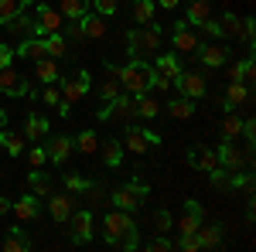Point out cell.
<instances>
[{
	"mask_svg": "<svg viewBox=\"0 0 256 252\" xmlns=\"http://www.w3.org/2000/svg\"><path fill=\"white\" fill-rule=\"evenodd\" d=\"M130 232H137V225H134L130 212L116 208V212H110L106 218H102V239H106V246H120Z\"/></svg>",
	"mask_w": 256,
	"mask_h": 252,
	"instance_id": "cell-3",
	"label": "cell"
},
{
	"mask_svg": "<svg viewBox=\"0 0 256 252\" xmlns=\"http://www.w3.org/2000/svg\"><path fill=\"white\" fill-rule=\"evenodd\" d=\"M0 147H4L10 157H20L24 154V136H18V133H10V130L0 126Z\"/></svg>",
	"mask_w": 256,
	"mask_h": 252,
	"instance_id": "cell-31",
	"label": "cell"
},
{
	"mask_svg": "<svg viewBox=\"0 0 256 252\" xmlns=\"http://www.w3.org/2000/svg\"><path fill=\"white\" fill-rule=\"evenodd\" d=\"M216 154H218V167H226V171H242V164H246V154L239 150L232 140H226Z\"/></svg>",
	"mask_w": 256,
	"mask_h": 252,
	"instance_id": "cell-13",
	"label": "cell"
},
{
	"mask_svg": "<svg viewBox=\"0 0 256 252\" xmlns=\"http://www.w3.org/2000/svg\"><path fill=\"white\" fill-rule=\"evenodd\" d=\"M168 116L171 119H192L195 116V99H184V96H178L168 102Z\"/></svg>",
	"mask_w": 256,
	"mask_h": 252,
	"instance_id": "cell-23",
	"label": "cell"
},
{
	"mask_svg": "<svg viewBox=\"0 0 256 252\" xmlns=\"http://www.w3.org/2000/svg\"><path fill=\"white\" fill-rule=\"evenodd\" d=\"M250 96H253V89H250L246 82H229V85H226V96H222V109H226V113H236V106L250 102Z\"/></svg>",
	"mask_w": 256,
	"mask_h": 252,
	"instance_id": "cell-11",
	"label": "cell"
},
{
	"mask_svg": "<svg viewBox=\"0 0 256 252\" xmlns=\"http://www.w3.org/2000/svg\"><path fill=\"white\" fill-rule=\"evenodd\" d=\"M147 249H150V252H168V249H174V242H171V239H164V235H158V239H150V242H147Z\"/></svg>",
	"mask_w": 256,
	"mask_h": 252,
	"instance_id": "cell-50",
	"label": "cell"
},
{
	"mask_svg": "<svg viewBox=\"0 0 256 252\" xmlns=\"http://www.w3.org/2000/svg\"><path fill=\"white\" fill-rule=\"evenodd\" d=\"M188 164L208 174V171H216V167H218V154L212 150V147H192V150H188Z\"/></svg>",
	"mask_w": 256,
	"mask_h": 252,
	"instance_id": "cell-15",
	"label": "cell"
},
{
	"mask_svg": "<svg viewBox=\"0 0 256 252\" xmlns=\"http://www.w3.org/2000/svg\"><path fill=\"white\" fill-rule=\"evenodd\" d=\"M48 215L55 222H68V215H72V194H48Z\"/></svg>",
	"mask_w": 256,
	"mask_h": 252,
	"instance_id": "cell-19",
	"label": "cell"
},
{
	"mask_svg": "<svg viewBox=\"0 0 256 252\" xmlns=\"http://www.w3.org/2000/svg\"><path fill=\"white\" fill-rule=\"evenodd\" d=\"M34 78L44 82V85H48V82H58V65H55V58L44 55V58L34 61Z\"/></svg>",
	"mask_w": 256,
	"mask_h": 252,
	"instance_id": "cell-25",
	"label": "cell"
},
{
	"mask_svg": "<svg viewBox=\"0 0 256 252\" xmlns=\"http://www.w3.org/2000/svg\"><path fill=\"white\" fill-rule=\"evenodd\" d=\"M28 188H31V194H34V198H48V194H52V181L41 174V167H34V171H31V177H28Z\"/></svg>",
	"mask_w": 256,
	"mask_h": 252,
	"instance_id": "cell-30",
	"label": "cell"
},
{
	"mask_svg": "<svg viewBox=\"0 0 256 252\" xmlns=\"http://www.w3.org/2000/svg\"><path fill=\"white\" fill-rule=\"evenodd\" d=\"M171 41H174V48H178V51H184V55H192L198 44H202V41L195 38V31H192V27H178Z\"/></svg>",
	"mask_w": 256,
	"mask_h": 252,
	"instance_id": "cell-26",
	"label": "cell"
},
{
	"mask_svg": "<svg viewBox=\"0 0 256 252\" xmlns=\"http://www.w3.org/2000/svg\"><path fill=\"white\" fill-rule=\"evenodd\" d=\"M14 58H28V61H38V58H44V41L31 34V38L24 41V44H18Z\"/></svg>",
	"mask_w": 256,
	"mask_h": 252,
	"instance_id": "cell-22",
	"label": "cell"
},
{
	"mask_svg": "<svg viewBox=\"0 0 256 252\" xmlns=\"http://www.w3.org/2000/svg\"><path fill=\"white\" fill-rule=\"evenodd\" d=\"M65 38H72V41H86V34H82V24L79 20H72V27H68V34Z\"/></svg>",
	"mask_w": 256,
	"mask_h": 252,
	"instance_id": "cell-56",
	"label": "cell"
},
{
	"mask_svg": "<svg viewBox=\"0 0 256 252\" xmlns=\"http://www.w3.org/2000/svg\"><path fill=\"white\" fill-rule=\"evenodd\" d=\"M208 10H212V7H208V0H192V7L184 10V20L198 27V24H205V20H208Z\"/></svg>",
	"mask_w": 256,
	"mask_h": 252,
	"instance_id": "cell-33",
	"label": "cell"
},
{
	"mask_svg": "<svg viewBox=\"0 0 256 252\" xmlns=\"http://www.w3.org/2000/svg\"><path fill=\"white\" fill-rule=\"evenodd\" d=\"M158 113H160V102H158V99H150L147 92L137 96V116L140 119H158Z\"/></svg>",
	"mask_w": 256,
	"mask_h": 252,
	"instance_id": "cell-35",
	"label": "cell"
},
{
	"mask_svg": "<svg viewBox=\"0 0 256 252\" xmlns=\"http://www.w3.org/2000/svg\"><path fill=\"white\" fill-rule=\"evenodd\" d=\"M7 65H14V48L10 44H0V68H7Z\"/></svg>",
	"mask_w": 256,
	"mask_h": 252,
	"instance_id": "cell-54",
	"label": "cell"
},
{
	"mask_svg": "<svg viewBox=\"0 0 256 252\" xmlns=\"http://www.w3.org/2000/svg\"><path fill=\"white\" fill-rule=\"evenodd\" d=\"M28 160H31V167H41V164L48 160V154H44V143L31 147V150H28Z\"/></svg>",
	"mask_w": 256,
	"mask_h": 252,
	"instance_id": "cell-49",
	"label": "cell"
},
{
	"mask_svg": "<svg viewBox=\"0 0 256 252\" xmlns=\"http://www.w3.org/2000/svg\"><path fill=\"white\" fill-rule=\"evenodd\" d=\"M31 249V239L20 232V229H7V239H4V252H24Z\"/></svg>",
	"mask_w": 256,
	"mask_h": 252,
	"instance_id": "cell-29",
	"label": "cell"
},
{
	"mask_svg": "<svg viewBox=\"0 0 256 252\" xmlns=\"http://www.w3.org/2000/svg\"><path fill=\"white\" fill-rule=\"evenodd\" d=\"M158 48H160V27H158V24H147V27H140V31H130V34H126V55H130V61L154 58Z\"/></svg>",
	"mask_w": 256,
	"mask_h": 252,
	"instance_id": "cell-1",
	"label": "cell"
},
{
	"mask_svg": "<svg viewBox=\"0 0 256 252\" xmlns=\"http://www.w3.org/2000/svg\"><path fill=\"white\" fill-rule=\"evenodd\" d=\"M239 133H242V119H239L236 113H229V116L222 119V136H226V140H236Z\"/></svg>",
	"mask_w": 256,
	"mask_h": 252,
	"instance_id": "cell-41",
	"label": "cell"
},
{
	"mask_svg": "<svg viewBox=\"0 0 256 252\" xmlns=\"http://www.w3.org/2000/svg\"><path fill=\"white\" fill-rule=\"evenodd\" d=\"M130 116H137V96H126V92H120L113 102H106L99 109V119H130Z\"/></svg>",
	"mask_w": 256,
	"mask_h": 252,
	"instance_id": "cell-6",
	"label": "cell"
},
{
	"mask_svg": "<svg viewBox=\"0 0 256 252\" xmlns=\"http://www.w3.org/2000/svg\"><path fill=\"white\" fill-rule=\"evenodd\" d=\"M58 14H62V17H68V20H79L82 14H89V0H62Z\"/></svg>",
	"mask_w": 256,
	"mask_h": 252,
	"instance_id": "cell-34",
	"label": "cell"
},
{
	"mask_svg": "<svg viewBox=\"0 0 256 252\" xmlns=\"http://www.w3.org/2000/svg\"><path fill=\"white\" fill-rule=\"evenodd\" d=\"M120 92H123V85H120V78H116V65H110V78L99 85V99L102 102H113Z\"/></svg>",
	"mask_w": 256,
	"mask_h": 252,
	"instance_id": "cell-27",
	"label": "cell"
},
{
	"mask_svg": "<svg viewBox=\"0 0 256 252\" xmlns=\"http://www.w3.org/2000/svg\"><path fill=\"white\" fill-rule=\"evenodd\" d=\"M198 242H202V249H216L218 242H222V225H198Z\"/></svg>",
	"mask_w": 256,
	"mask_h": 252,
	"instance_id": "cell-28",
	"label": "cell"
},
{
	"mask_svg": "<svg viewBox=\"0 0 256 252\" xmlns=\"http://www.w3.org/2000/svg\"><path fill=\"white\" fill-rule=\"evenodd\" d=\"M147 191H150V188H147L140 177H134L126 188H116V191L110 194V205H116V208H123V212H137L140 201L147 198Z\"/></svg>",
	"mask_w": 256,
	"mask_h": 252,
	"instance_id": "cell-4",
	"label": "cell"
},
{
	"mask_svg": "<svg viewBox=\"0 0 256 252\" xmlns=\"http://www.w3.org/2000/svg\"><path fill=\"white\" fill-rule=\"evenodd\" d=\"M79 24H82V34L86 38H102L106 34V17H99V14H82Z\"/></svg>",
	"mask_w": 256,
	"mask_h": 252,
	"instance_id": "cell-24",
	"label": "cell"
},
{
	"mask_svg": "<svg viewBox=\"0 0 256 252\" xmlns=\"http://www.w3.org/2000/svg\"><path fill=\"white\" fill-rule=\"evenodd\" d=\"M229 82H246V85H253V58L229 65Z\"/></svg>",
	"mask_w": 256,
	"mask_h": 252,
	"instance_id": "cell-32",
	"label": "cell"
},
{
	"mask_svg": "<svg viewBox=\"0 0 256 252\" xmlns=\"http://www.w3.org/2000/svg\"><path fill=\"white\" fill-rule=\"evenodd\" d=\"M171 85H174V89H178L184 99H202V96H208V82H205V75H202V72H181V75L171 78Z\"/></svg>",
	"mask_w": 256,
	"mask_h": 252,
	"instance_id": "cell-5",
	"label": "cell"
},
{
	"mask_svg": "<svg viewBox=\"0 0 256 252\" xmlns=\"http://www.w3.org/2000/svg\"><path fill=\"white\" fill-rule=\"evenodd\" d=\"M92 10H96L99 17H113L120 10V0H92Z\"/></svg>",
	"mask_w": 256,
	"mask_h": 252,
	"instance_id": "cell-44",
	"label": "cell"
},
{
	"mask_svg": "<svg viewBox=\"0 0 256 252\" xmlns=\"http://www.w3.org/2000/svg\"><path fill=\"white\" fill-rule=\"evenodd\" d=\"M10 212V198H4V194H0V215H7Z\"/></svg>",
	"mask_w": 256,
	"mask_h": 252,
	"instance_id": "cell-58",
	"label": "cell"
},
{
	"mask_svg": "<svg viewBox=\"0 0 256 252\" xmlns=\"http://www.w3.org/2000/svg\"><path fill=\"white\" fill-rule=\"evenodd\" d=\"M198 27H202V31H205V34H212V38H226V34H222V27H218V20H205V24H198Z\"/></svg>",
	"mask_w": 256,
	"mask_h": 252,
	"instance_id": "cell-52",
	"label": "cell"
},
{
	"mask_svg": "<svg viewBox=\"0 0 256 252\" xmlns=\"http://www.w3.org/2000/svg\"><path fill=\"white\" fill-rule=\"evenodd\" d=\"M24 140H31V143H44L48 140V119L41 113H28L24 116Z\"/></svg>",
	"mask_w": 256,
	"mask_h": 252,
	"instance_id": "cell-14",
	"label": "cell"
},
{
	"mask_svg": "<svg viewBox=\"0 0 256 252\" xmlns=\"http://www.w3.org/2000/svg\"><path fill=\"white\" fill-rule=\"evenodd\" d=\"M174 246H178V249H184V252H198V249H202L198 235H181V239H178Z\"/></svg>",
	"mask_w": 256,
	"mask_h": 252,
	"instance_id": "cell-48",
	"label": "cell"
},
{
	"mask_svg": "<svg viewBox=\"0 0 256 252\" xmlns=\"http://www.w3.org/2000/svg\"><path fill=\"white\" fill-rule=\"evenodd\" d=\"M253 38H256V24H253V17H246L242 20V41L253 44Z\"/></svg>",
	"mask_w": 256,
	"mask_h": 252,
	"instance_id": "cell-53",
	"label": "cell"
},
{
	"mask_svg": "<svg viewBox=\"0 0 256 252\" xmlns=\"http://www.w3.org/2000/svg\"><path fill=\"white\" fill-rule=\"evenodd\" d=\"M198 65H208V68H222L229 61V48L226 44H198L195 48Z\"/></svg>",
	"mask_w": 256,
	"mask_h": 252,
	"instance_id": "cell-9",
	"label": "cell"
},
{
	"mask_svg": "<svg viewBox=\"0 0 256 252\" xmlns=\"http://www.w3.org/2000/svg\"><path fill=\"white\" fill-rule=\"evenodd\" d=\"M76 150H82V154H96V150H99L96 130H82V133L76 136Z\"/></svg>",
	"mask_w": 256,
	"mask_h": 252,
	"instance_id": "cell-39",
	"label": "cell"
},
{
	"mask_svg": "<svg viewBox=\"0 0 256 252\" xmlns=\"http://www.w3.org/2000/svg\"><path fill=\"white\" fill-rule=\"evenodd\" d=\"M99 154H102V164L106 167H120L123 164V143L120 140H102L99 143Z\"/></svg>",
	"mask_w": 256,
	"mask_h": 252,
	"instance_id": "cell-20",
	"label": "cell"
},
{
	"mask_svg": "<svg viewBox=\"0 0 256 252\" xmlns=\"http://www.w3.org/2000/svg\"><path fill=\"white\" fill-rule=\"evenodd\" d=\"M158 3H160V7H168V10H174V7L181 3V0H158Z\"/></svg>",
	"mask_w": 256,
	"mask_h": 252,
	"instance_id": "cell-59",
	"label": "cell"
},
{
	"mask_svg": "<svg viewBox=\"0 0 256 252\" xmlns=\"http://www.w3.org/2000/svg\"><path fill=\"white\" fill-rule=\"evenodd\" d=\"M68 113H72V102H65V99H62V102H58V116L65 119V116H68Z\"/></svg>",
	"mask_w": 256,
	"mask_h": 252,
	"instance_id": "cell-57",
	"label": "cell"
},
{
	"mask_svg": "<svg viewBox=\"0 0 256 252\" xmlns=\"http://www.w3.org/2000/svg\"><path fill=\"white\" fill-rule=\"evenodd\" d=\"M10 212L18 215L20 222H34V218H41V201L34 194H24L18 201H10Z\"/></svg>",
	"mask_w": 256,
	"mask_h": 252,
	"instance_id": "cell-16",
	"label": "cell"
},
{
	"mask_svg": "<svg viewBox=\"0 0 256 252\" xmlns=\"http://www.w3.org/2000/svg\"><path fill=\"white\" fill-rule=\"evenodd\" d=\"M239 136H246V143H253V140H256V123H253V119H242V133H239Z\"/></svg>",
	"mask_w": 256,
	"mask_h": 252,
	"instance_id": "cell-55",
	"label": "cell"
},
{
	"mask_svg": "<svg viewBox=\"0 0 256 252\" xmlns=\"http://www.w3.org/2000/svg\"><path fill=\"white\" fill-rule=\"evenodd\" d=\"M4 123H7V113H4V109H0V126H4Z\"/></svg>",
	"mask_w": 256,
	"mask_h": 252,
	"instance_id": "cell-60",
	"label": "cell"
},
{
	"mask_svg": "<svg viewBox=\"0 0 256 252\" xmlns=\"http://www.w3.org/2000/svg\"><path fill=\"white\" fill-rule=\"evenodd\" d=\"M202 218H205L202 205H198V201H184V215H181V222H178L181 235H195L198 225H202Z\"/></svg>",
	"mask_w": 256,
	"mask_h": 252,
	"instance_id": "cell-17",
	"label": "cell"
},
{
	"mask_svg": "<svg viewBox=\"0 0 256 252\" xmlns=\"http://www.w3.org/2000/svg\"><path fill=\"white\" fill-rule=\"evenodd\" d=\"M89 89H92V75H89V72H79L76 78H65V85H62V99H65V102H79Z\"/></svg>",
	"mask_w": 256,
	"mask_h": 252,
	"instance_id": "cell-10",
	"label": "cell"
},
{
	"mask_svg": "<svg viewBox=\"0 0 256 252\" xmlns=\"http://www.w3.org/2000/svg\"><path fill=\"white\" fill-rule=\"evenodd\" d=\"M18 78L20 75L10 68V65H7V68H0V92H4V96H10V89L18 85Z\"/></svg>",
	"mask_w": 256,
	"mask_h": 252,
	"instance_id": "cell-43",
	"label": "cell"
},
{
	"mask_svg": "<svg viewBox=\"0 0 256 252\" xmlns=\"http://www.w3.org/2000/svg\"><path fill=\"white\" fill-rule=\"evenodd\" d=\"M218 27H222V34H226V38H239V41H242V20H239L236 14H222Z\"/></svg>",
	"mask_w": 256,
	"mask_h": 252,
	"instance_id": "cell-38",
	"label": "cell"
},
{
	"mask_svg": "<svg viewBox=\"0 0 256 252\" xmlns=\"http://www.w3.org/2000/svg\"><path fill=\"white\" fill-rule=\"evenodd\" d=\"M72 147H76V143H72L68 136H52V140L44 143V154H48L52 164H65L68 154H72Z\"/></svg>",
	"mask_w": 256,
	"mask_h": 252,
	"instance_id": "cell-18",
	"label": "cell"
},
{
	"mask_svg": "<svg viewBox=\"0 0 256 252\" xmlns=\"http://www.w3.org/2000/svg\"><path fill=\"white\" fill-rule=\"evenodd\" d=\"M154 68H158L160 75H168V78L181 75V61H178V55H158V61H154Z\"/></svg>",
	"mask_w": 256,
	"mask_h": 252,
	"instance_id": "cell-36",
	"label": "cell"
},
{
	"mask_svg": "<svg viewBox=\"0 0 256 252\" xmlns=\"http://www.w3.org/2000/svg\"><path fill=\"white\" fill-rule=\"evenodd\" d=\"M154 0H134V17L140 20V24H154Z\"/></svg>",
	"mask_w": 256,
	"mask_h": 252,
	"instance_id": "cell-40",
	"label": "cell"
},
{
	"mask_svg": "<svg viewBox=\"0 0 256 252\" xmlns=\"http://www.w3.org/2000/svg\"><path fill=\"white\" fill-rule=\"evenodd\" d=\"M147 75H150V65H147V61H130L126 68H116L120 85H123V92H130V96H144V92H150Z\"/></svg>",
	"mask_w": 256,
	"mask_h": 252,
	"instance_id": "cell-2",
	"label": "cell"
},
{
	"mask_svg": "<svg viewBox=\"0 0 256 252\" xmlns=\"http://www.w3.org/2000/svg\"><path fill=\"white\" fill-rule=\"evenodd\" d=\"M41 41H44V55H48V58H62V55L68 51V38H65L62 31H52V34H44Z\"/></svg>",
	"mask_w": 256,
	"mask_h": 252,
	"instance_id": "cell-21",
	"label": "cell"
},
{
	"mask_svg": "<svg viewBox=\"0 0 256 252\" xmlns=\"http://www.w3.org/2000/svg\"><path fill=\"white\" fill-rule=\"evenodd\" d=\"M38 96L44 99V106H58V102H62V89H55V85H52V82H48V85H44V89H41Z\"/></svg>",
	"mask_w": 256,
	"mask_h": 252,
	"instance_id": "cell-47",
	"label": "cell"
},
{
	"mask_svg": "<svg viewBox=\"0 0 256 252\" xmlns=\"http://www.w3.org/2000/svg\"><path fill=\"white\" fill-rule=\"evenodd\" d=\"M154 225H158V232H168V229L174 225V222H171V212H164V208L154 212Z\"/></svg>",
	"mask_w": 256,
	"mask_h": 252,
	"instance_id": "cell-51",
	"label": "cell"
},
{
	"mask_svg": "<svg viewBox=\"0 0 256 252\" xmlns=\"http://www.w3.org/2000/svg\"><path fill=\"white\" fill-rule=\"evenodd\" d=\"M160 136L154 133V130H144V126H130L126 130V150L130 154H144L147 147H158Z\"/></svg>",
	"mask_w": 256,
	"mask_h": 252,
	"instance_id": "cell-8",
	"label": "cell"
},
{
	"mask_svg": "<svg viewBox=\"0 0 256 252\" xmlns=\"http://www.w3.org/2000/svg\"><path fill=\"white\" fill-rule=\"evenodd\" d=\"M58 27H62V14L52 10L48 3H38V20L31 24V34H34V38H44V34H52V31H58Z\"/></svg>",
	"mask_w": 256,
	"mask_h": 252,
	"instance_id": "cell-7",
	"label": "cell"
},
{
	"mask_svg": "<svg viewBox=\"0 0 256 252\" xmlns=\"http://www.w3.org/2000/svg\"><path fill=\"white\" fill-rule=\"evenodd\" d=\"M72 242L76 246H86L92 239V212H72Z\"/></svg>",
	"mask_w": 256,
	"mask_h": 252,
	"instance_id": "cell-12",
	"label": "cell"
},
{
	"mask_svg": "<svg viewBox=\"0 0 256 252\" xmlns=\"http://www.w3.org/2000/svg\"><path fill=\"white\" fill-rule=\"evenodd\" d=\"M4 27H7L10 34H31V20L24 17V10H20L18 17H10V20H7V24H4Z\"/></svg>",
	"mask_w": 256,
	"mask_h": 252,
	"instance_id": "cell-42",
	"label": "cell"
},
{
	"mask_svg": "<svg viewBox=\"0 0 256 252\" xmlns=\"http://www.w3.org/2000/svg\"><path fill=\"white\" fill-rule=\"evenodd\" d=\"M28 3H31V0H0V27H4L10 17H18Z\"/></svg>",
	"mask_w": 256,
	"mask_h": 252,
	"instance_id": "cell-37",
	"label": "cell"
},
{
	"mask_svg": "<svg viewBox=\"0 0 256 252\" xmlns=\"http://www.w3.org/2000/svg\"><path fill=\"white\" fill-rule=\"evenodd\" d=\"M147 85H150V89H160V92H168V89H171V78L160 75L158 68H150V75H147Z\"/></svg>",
	"mask_w": 256,
	"mask_h": 252,
	"instance_id": "cell-45",
	"label": "cell"
},
{
	"mask_svg": "<svg viewBox=\"0 0 256 252\" xmlns=\"http://www.w3.org/2000/svg\"><path fill=\"white\" fill-rule=\"evenodd\" d=\"M89 184H92V181H86V177H79V174H65V188L72 194H82Z\"/></svg>",
	"mask_w": 256,
	"mask_h": 252,
	"instance_id": "cell-46",
	"label": "cell"
}]
</instances>
